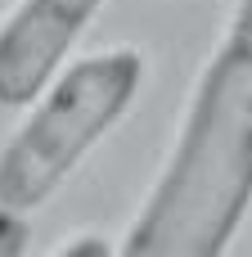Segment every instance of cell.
<instances>
[{
  "label": "cell",
  "mask_w": 252,
  "mask_h": 257,
  "mask_svg": "<svg viewBox=\"0 0 252 257\" xmlns=\"http://www.w3.org/2000/svg\"><path fill=\"white\" fill-rule=\"evenodd\" d=\"M252 203V0L198 72L171 154L140 203L122 257H216Z\"/></svg>",
  "instance_id": "6da1fadb"
},
{
  "label": "cell",
  "mask_w": 252,
  "mask_h": 257,
  "mask_svg": "<svg viewBox=\"0 0 252 257\" xmlns=\"http://www.w3.org/2000/svg\"><path fill=\"white\" fill-rule=\"evenodd\" d=\"M144 77V59L131 45H113L68 63L36 99L23 126L0 154V203L36 208L45 203L77 163L117 126Z\"/></svg>",
  "instance_id": "7a4b0ae2"
},
{
  "label": "cell",
  "mask_w": 252,
  "mask_h": 257,
  "mask_svg": "<svg viewBox=\"0 0 252 257\" xmlns=\"http://www.w3.org/2000/svg\"><path fill=\"white\" fill-rule=\"evenodd\" d=\"M104 0H18L0 18V104L27 108L59 72Z\"/></svg>",
  "instance_id": "3957f363"
},
{
  "label": "cell",
  "mask_w": 252,
  "mask_h": 257,
  "mask_svg": "<svg viewBox=\"0 0 252 257\" xmlns=\"http://www.w3.org/2000/svg\"><path fill=\"white\" fill-rule=\"evenodd\" d=\"M23 248H27V221H23V208L0 203V257H18Z\"/></svg>",
  "instance_id": "277c9868"
},
{
  "label": "cell",
  "mask_w": 252,
  "mask_h": 257,
  "mask_svg": "<svg viewBox=\"0 0 252 257\" xmlns=\"http://www.w3.org/2000/svg\"><path fill=\"white\" fill-rule=\"evenodd\" d=\"M81 253L108 257V253H113V244H108V239H95V235H72V239H63V244L54 248V257H81Z\"/></svg>",
  "instance_id": "5b68a950"
}]
</instances>
